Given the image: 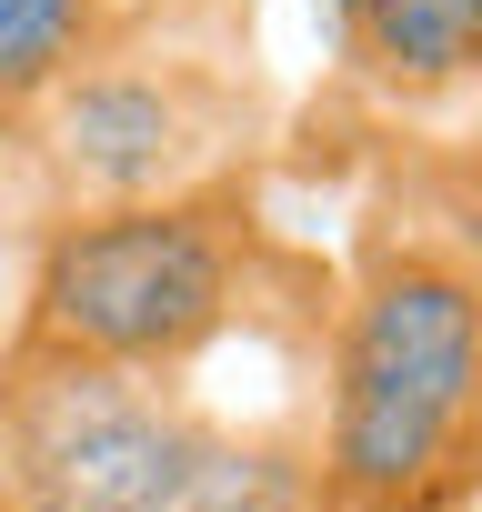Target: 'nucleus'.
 Listing matches in <instances>:
<instances>
[{"instance_id":"2","label":"nucleus","mask_w":482,"mask_h":512,"mask_svg":"<svg viewBox=\"0 0 482 512\" xmlns=\"http://www.w3.org/2000/svg\"><path fill=\"white\" fill-rule=\"evenodd\" d=\"M262 272V221L241 181H191L151 201L51 211L31 231L11 362H101V372H191Z\"/></svg>"},{"instance_id":"8","label":"nucleus","mask_w":482,"mask_h":512,"mask_svg":"<svg viewBox=\"0 0 482 512\" xmlns=\"http://www.w3.org/2000/svg\"><path fill=\"white\" fill-rule=\"evenodd\" d=\"M11 221H31V231H41V201H31V171H21V141L0 131V231H11Z\"/></svg>"},{"instance_id":"7","label":"nucleus","mask_w":482,"mask_h":512,"mask_svg":"<svg viewBox=\"0 0 482 512\" xmlns=\"http://www.w3.org/2000/svg\"><path fill=\"white\" fill-rule=\"evenodd\" d=\"M422 221L482 272V141H452L422 161Z\"/></svg>"},{"instance_id":"4","label":"nucleus","mask_w":482,"mask_h":512,"mask_svg":"<svg viewBox=\"0 0 482 512\" xmlns=\"http://www.w3.org/2000/svg\"><path fill=\"white\" fill-rule=\"evenodd\" d=\"M221 131H231V111H221L211 71L171 61V51H131V41H101L81 71H61L11 121L41 221L51 211H91V201L191 191V181H211Z\"/></svg>"},{"instance_id":"5","label":"nucleus","mask_w":482,"mask_h":512,"mask_svg":"<svg viewBox=\"0 0 482 512\" xmlns=\"http://www.w3.org/2000/svg\"><path fill=\"white\" fill-rule=\"evenodd\" d=\"M352 81L392 111L482 91V0H352L342 11Z\"/></svg>"},{"instance_id":"9","label":"nucleus","mask_w":482,"mask_h":512,"mask_svg":"<svg viewBox=\"0 0 482 512\" xmlns=\"http://www.w3.org/2000/svg\"><path fill=\"white\" fill-rule=\"evenodd\" d=\"M0 512H31V502H11V492H0Z\"/></svg>"},{"instance_id":"6","label":"nucleus","mask_w":482,"mask_h":512,"mask_svg":"<svg viewBox=\"0 0 482 512\" xmlns=\"http://www.w3.org/2000/svg\"><path fill=\"white\" fill-rule=\"evenodd\" d=\"M121 0H0V131H11L61 71H81L111 41Z\"/></svg>"},{"instance_id":"1","label":"nucleus","mask_w":482,"mask_h":512,"mask_svg":"<svg viewBox=\"0 0 482 512\" xmlns=\"http://www.w3.org/2000/svg\"><path fill=\"white\" fill-rule=\"evenodd\" d=\"M312 512H482V272L372 211L322 342Z\"/></svg>"},{"instance_id":"3","label":"nucleus","mask_w":482,"mask_h":512,"mask_svg":"<svg viewBox=\"0 0 482 512\" xmlns=\"http://www.w3.org/2000/svg\"><path fill=\"white\" fill-rule=\"evenodd\" d=\"M0 492L31 512H312V442L201 412L181 372L0 352Z\"/></svg>"},{"instance_id":"10","label":"nucleus","mask_w":482,"mask_h":512,"mask_svg":"<svg viewBox=\"0 0 482 512\" xmlns=\"http://www.w3.org/2000/svg\"><path fill=\"white\" fill-rule=\"evenodd\" d=\"M332 11H352V0H332Z\"/></svg>"}]
</instances>
